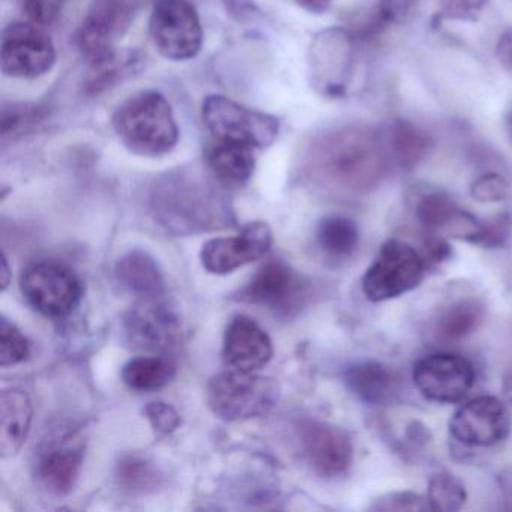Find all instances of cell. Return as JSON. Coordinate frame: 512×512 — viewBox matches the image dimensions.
<instances>
[{
  "mask_svg": "<svg viewBox=\"0 0 512 512\" xmlns=\"http://www.w3.org/2000/svg\"><path fill=\"white\" fill-rule=\"evenodd\" d=\"M20 287L26 301L47 317H65L73 313L83 293L79 278L65 266L52 262L29 266Z\"/></svg>",
  "mask_w": 512,
  "mask_h": 512,
  "instance_id": "cell-9",
  "label": "cell"
},
{
  "mask_svg": "<svg viewBox=\"0 0 512 512\" xmlns=\"http://www.w3.org/2000/svg\"><path fill=\"white\" fill-rule=\"evenodd\" d=\"M317 242L328 256L337 259L352 256L359 244L358 227L340 215L323 218L317 226Z\"/></svg>",
  "mask_w": 512,
  "mask_h": 512,
  "instance_id": "cell-29",
  "label": "cell"
},
{
  "mask_svg": "<svg viewBox=\"0 0 512 512\" xmlns=\"http://www.w3.org/2000/svg\"><path fill=\"white\" fill-rule=\"evenodd\" d=\"M145 415L158 436H169L181 425L179 413L170 404L163 403V401L149 403L146 406Z\"/></svg>",
  "mask_w": 512,
  "mask_h": 512,
  "instance_id": "cell-36",
  "label": "cell"
},
{
  "mask_svg": "<svg viewBox=\"0 0 512 512\" xmlns=\"http://www.w3.org/2000/svg\"><path fill=\"white\" fill-rule=\"evenodd\" d=\"M2 434L0 451L4 457L20 451L29 434L32 422V404L26 392L20 389H5L2 392Z\"/></svg>",
  "mask_w": 512,
  "mask_h": 512,
  "instance_id": "cell-23",
  "label": "cell"
},
{
  "mask_svg": "<svg viewBox=\"0 0 512 512\" xmlns=\"http://www.w3.org/2000/svg\"><path fill=\"white\" fill-rule=\"evenodd\" d=\"M112 127L128 151L146 158L175 151L181 136L172 104L155 89H142L125 98L113 112Z\"/></svg>",
  "mask_w": 512,
  "mask_h": 512,
  "instance_id": "cell-2",
  "label": "cell"
},
{
  "mask_svg": "<svg viewBox=\"0 0 512 512\" xmlns=\"http://www.w3.org/2000/svg\"><path fill=\"white\" fill-rule=\"evenodd\" d=\"M116 481L130 494H148L161 485V473L152 461L142 455H124L116 464Z\"/></svg>",
  "mask_w": 512,
  "mask_h": 512,
  "instance_id": "cell-30",
  "label": "cell"
},
{
  "mask_svg": "<svg viewBox=\"0 0 512 512\" xmlns=\"http://www.w3.org/2000/svg\"><path fill=\"white\" fill-rule=\"evenodd\" d=\"M496 56L500 65L512 74V28L500 35L496 46Z\"/></svg>",
  "mask_w": 512,
  "mask_h": 512,
  "instance_id": "cell-40",
  "label": "cell"
},
{
  "mask_svg": "<svg viewBox=\"0 0 512 512\" xmlns=\"http://www.w3.org/2000/svg\"><path fill=\"white\" fill-rule=\"evenodd\" d=\"M484 311L482 305L473 299H461L440 311L434 322V334L443 343L463 340L476 331Z\"/></svg>",
  "mask_w": 512,
  "mask_h": 512,
  "instance_id": "cell-26",
  "label": "cell"
},
{
  "mask_svg": "<svg viewBox=\"0 0 512 512\" xmlns=\"http://www.w3.org/2000/svg\"><path fill=\"white\" fill-rule=\"evenodd\" d=\"M374 511H427L431 509L428 497H422L421 494L412 493V491H394V493L385 494L374 502Z\"/></svg>",
  "mask_w": 512,
  "mask_h": 512,
  "instance_id": "cell-34",
  "label": "cell"
},
{
  "mask_svg": "<svg viewBox=\"0 0 512 512\" xmlns=\"http://www.w3.org/2000/svg\"><path fill=\"white\" fill-rule=\"evenodd\" d=\"M67 2L68 0H23V8L32 22L47 26L59 19Z\"/></svg>",
  "mask_w": 512,
  "mask_h": 512,
  "instance_id": "cell-38",
  "label": "cell"
},
{
  "mask_svg": "<svg viewBox=\"0 0 512 512\" xmlns=\"http://www.w3.org/2000/svg\"><path fill=\"white\" fill-rule=\"evenodd\" d=\"M470 194L478 202H502L509 194L508 182L496 173H487V175L479 176L473 182L472 187H470Z\"/></svg>",
  "mask_w": 512,
  "mask_h": 512,
  "instance_id": "cell-35",
  "label": "cell"
},
{
  "mask_svg": "<svg viewBox=\"0 0 512 512\" xmlns=\"http://www.w3.org/2000/svg\"><path fill=\"white\" fill-rule=\"evenodd\" d=\"M10 284V266H8L7 257H2V289H7Z\"/></svg>",
  "mask_w": 512,
  "mask_h": 512,
  "instance_id": "cell-42",
  "label": "cell"
},
{
  "mask_svg": "<svg viewBox=\"0 0 512 512\" xmlns=\"http://www.w3.org/2000/svg\"><path fill=\"white\" fill-rule=\"evenodd\" d=\"M274 244L266 223H250L236 236L215 238L203 245V268L215 275L232 274L236 269L262 259Z\"/></svg>",
  "mask_w": 512,
  "mask_h": 512,
  "instance_id": "cell-13",
  "label": "cell"
},
{
  "mask_svg": "<svg viewBox=\"0 0 512 512\" xmlns=\"http://www.w3.org/2000/svg\"><path fill=\"white\" fill-rule=\"evenodd\" d=\"M142 58L136 52L113 50L103 58L91 61V70L85 82L86 94L95 97L113 88L116 83L134 76L140 70Z\"/></svg>",
  "mask_w": 512,
  "mask_h": 512,
  "instance_id": "cell-25",
  "label": "cell"
},
{
  "mask_svg": "<svg viewBox=\"0 0 512 512\" xmlns=\"http://www.w3.org/2000/svg\"><path fill=\"white\" fill-rule=\"evenodd\" d=\"M299 439L308 463L323 478H338L349 470L353 446L340 428L323 422H305L299 430Z\"/></svg>",
  "mask_w": 512,
  "mask_h": 512,
  "instance_id": "cell-16",
  "label": "cell"
},
{
  "mask_svg": "<svg viewBox=\"0 0 512 512\" xmlns=\"http://www.w3.org/2000/svg\"><path fill=\"white\" fill-rule=\"evenodd\" d=\"M175 373L172 362L161 356H140L125 364L122 380L133 391L151 392L169 385Z\"/></svg>",
  "mask_w": 512,
  "mask_h": 512,
  "instance_id": "cell-28",
  "label": "cell"
},
{
  "mask_svg": "<svg viewBox=\"0 0 512 512\" xmlns=\"http://www.w3.org/2000/svg\"><path fill=\"white\" fill-rule=\"evenodd\" d=\"M427 497L431 511H458L466 503V487L452 473H437L430 479Z\"/></svg>",
  "mask_w": 512,
  "mask_h": 512,
  "instance_id": "cell-31",
  "label": "cell"
},
{
  "mask_svg": "<svg viewBox=\"0 0 512 512\" xmlns=\"http://www.w3.org/2000/svg\"><path fill=\"white\" fill-rule=\"evenodd\" d=\"M154 205L161 223L179 233L215 226L220 218L214 197L184 179L164 181L155 193Z\"/></svg>",
  "mask_w": 512,
  "mask_h": 512,
  "instance_id": "cell-8",
  "label": "cell"
},
{
  "mask_svg": "<svg viewBox=\"0 0 512 512\" xmlns=\"http://www.w3.org/2000/svg\"><path fill=\"white\" fill-rule=\"evenodd\" d=\"M383 139L391 160L404 167L416 166L433 146L427 133L407 121L394 122Z\"/></svg>",
  "mask_w": 512,
  "mask_h": 512,
  "instance_id": "cell-27",
  "label": "cell"
},
{
  "mask_svg": "<svg viewBox=\"0 0 512 512\" xmlns=\"http://www.w3.org/2000/svg\"><path fill=\"white\" fill-rule=\"evenodd\" d=\"M302 295V283L292 268L281 259H271L260 266L250 283L242 289L241 299L289 313L301 305Z\"/></svg>",
  "mask_w": 512,
  "mask_h": 512,
  "instance_id": "cell-17",
  "label": "cell"
},
{
  "mask_svg": "<svg viewBox=\"0 0 512 512\" xmlns=\"http://www.w3.org/2000/svg\"><path fill=\"white\" fill-rule=\"evenodd\" d=\"M58 53L50 35L37 23H11L2 32V73L13 79H38L55 67Z\"/></svg>",
  "mask_w": 512,
  "mask_h": 512,
  "instance_id": "cell-7",
  "label": "cell"
},
{
  "mask_svg": "<svg viewBox=\"0 0 512 512\" xmlns=\"http://www.w3.org/2000/svg\"><path fill=\"white\" fill-rule=\"evenodd\" d=\"M425 263L415 248L391 239L382 245L376 259L362 278L365 298L371 302L388 301L410 292L421 283Z\"/></svg>",
  "mask_w": 512,
  "mask_h": 512,
  "instance_id": "cell-6",
  "label": "cell"
},
{
  "mask_svg": "<svg viewBox=\"0 0 512 512\" xmlns=\"http://www.w3.org/2000/svg\"><path fill=\"white\" fill-rule=\"evenodd\" d=\"M83 463V445L74 437L50 440L38 451L35 476L53 496H67L76 487Z\"/></svg>",
  "mask_w": 512,
  "mask_h": 512,
  "instance_id": "cell-18",
  "label": "cell"
},
{
  "mask_svg": "<svg viewBox=\"0 0 512 512\" xmlns=\"http://www.w3.org/2000/svg\"><path fill=\"white\" fill-rule=\"evenodd\" d=\"M202 121L217 142L236 143L260 151L277 140L275 116L250 109L224 95H209L202 104Z\"/></svg>",
  "mask_w": 512,
  "mask_h": 512,
  "instance_id": "cell-4",
  "label": "cell"
},
{
  "mask_svg": "<svg viewBox=\"0 0 512 512\" xmlns=\"http://www.w3.org/2000/svg\"><path fill=\"white\" fill-rule=\"evenodd\" d=\"M488 0H439L440 16L448 20L475 22Z\"/></svg>",
  "mask_w": 512,
  "mask_h": 512,
  "instance_id": "cell-37",
  "label": "cell"
},
{
  "mask_svg": "<svg viewBox=\"0 0 512 512\" xmlns=\"http://www.w3.org/2000/svg\"><path fill=\"white\" fill-rule=\"evenodd\" d=\"M256 152L250 146L214 140L206 151V164L221 185L241 188L256 169Z\"/></svg>",
  "mask_w": 512,
  "mask_h": 512,
  "instance_id": "cell-22",
  "label": "cell"
},
{
  "mask_svg": "<svg viewBox=\"0 0 512 512\" xmlns=\"http://www.w3.org/2000/svg\"><path fill=\"white\" fill-rule=\"evenodd\" d=\"M116 280L140 299H158L166 292V281L157 260L143 250H133L116 263Z\"/></svg>",
  "mask_w": 512,
  "mask_h": 512,
  "instance_id": "cell-21",
  "label": "cell"
},
{
  "mask_svg": "<svg viewBox=\"0 0 512 512\" xmlns=\"http://www.w3.org/2000/svg\"><path fill=\"white\" fill-rule=\"evenodd\" d=\"M299 7L304 10L310 11L313 14H322L328 10L329 5L332 4V0H295Z\"/></svg>",
  "mask_w": 512,
  "mask_h": 512,
  "instance_id": "cell-41",
  "label": "cell"
},
{
  "mask_svg": "<svg viewBox=\"0 0 512 512\" xmlns=\"http://www.w3.org/2000/svg\"><path fill=\"white\" fill-rule=\"evenodd\" d=\"M506 127H508L509 134L512 137V109L511 112L508 113V119H506Z\"/></svg>",
  "mask_w": 512,
  "mask_h": 512,
  "instance_id": "cell-43",
  "label": "cell"
},
{
  "mask_svg": "<svg viewBox=\"0 0 512 512\" xmlns=\"http://www.w3.org/2000/svg\"><path fill=\"white\" fill-rule=\"evenodd\" d=\"M274 355L271 338L253 319L238 316L224 334L223 356L233 370L254 371L265 367Z\"/></svg>",
  "mask_w": 512,
  "mask_h": 512,
  "instance_id": "cell-20",
  "label": "cell"
},
{
  "mask_svg": "<svg viewBox=\"0 0 512 512\" xmlns=\"http://www.w3.org/2000/svg\"><path fill=\"white\" fill-rule=\"evenodd\" d=\"M31 353L28 338L22 334L14 323L7 317L0 320V365L13 367L28 359Z\"/></svg>",
  "mask_w": 512,
  "mask_h": 512,
  "instance_id": "cell-32",
  "label": "cell"
},
{
  "mask_svg": "<svg viewBox=\"0 0 512 512\" xmlns=\"http://www.w3.org/2000/svg\"><path fill=\"white\" fill-rule=\"evenodd\" d=\"M352 37L343 29L320 32L310 49V71L314 86L328 97H340L349 83L353 67Z\"/></svg>",
  "mask_w": 512,
  "mask_h": 512,
  "instance_id": "cell-12",
  "label": "cell"
},
{
  "mask_svg": "<svg viewBox=\"0 0 512 512\" xmlns=\"http://www.w3.org/2000/svg\"><path fill=\"white\" fill-rule=\"evenodd\" d=\"M385 139L371 128H334L308 146L305 172L314 184L341 193H365L379 184L388 169Z\"/></svg>",
  "mask_w": 512,
  "mask_h": 512,
  "instance_id": "cell-1",
  "label": "cell"
},
{
  "mask_svg": "<svg viewBox=\"0 0 512 512\" xmlns=\"http://www.w3.org/2000/svg\"><path fill=\"white\" fill-rule=\"evenodd\" d=\"M415 214L419 223L431 233L467 239L475 244L484 224L469 212L458 208L451 197L442 191L428 190L418 194Z\"/></svg>",
  "mask_w": 512,
  "mask_h": 512,
  "instance_id": "cell-19",
  "label": "cell"
},
{
  "mask_svg": "<svg viewBox=\"0 0 512 512\" xmlns=\"http://www.w3.org/2000/svg\"><path fill=\"white\" fill-rule=\"evenodd\" d=\"M346 385L368 404H385L397 394V377L379 362L353 365L346 373Z\"/></svg>",
  "mask_w": 512,
  "mask_h": 512,
  "instance_id": "cell-24",
  "label": "cell"
},
{
  "mask_svg": "<svg viewBox=\"0 0 512 512\" xmlns=\"http://www.w3.org/2000/svg\"><path fill=\"white\" fill-rule=\"evenodd\" d=\"M125 335L133 347L146 352H169L181 341V322L158 299H140L124 319Z\"/></svg>",
  "mask_w": 512,
  "mask_h": 512,
  "instance_id": "cell-14",
  "label": "cell"
},
{
  "mask_svg": "<svg viewBox=\"0 0 512 512\" xmlns=\"http://www.w3.org/2000/svg\"><path fill=\"white\" fill-rule=\"evenodd\" d=\"M511 428L508 409L496 397H478L461 406L449 422V431L458 442L470 446H493L508 436Z\"/></svg>",
  "mask_w": 512,
  "mask_h": 512,
  "instance_id": "cell-15",
  "label": "cell"
},
{
  "mask_svg": "<svg viewBox=\"0 0 512 512\" xmlns=\"http://www.w3.org/2000/svg\"><path fill=\"white\" fill-rule=\"evenodd\" d=\"M421 0H379L380 17L392 25L410 22L418 11Z\"/></svg>",
  "mask_w": 512,
  "mask_h": 512,
  "instance_id": "cell-39",
  "label": "cell"
},
{
  "mask_svg": "<svg viewBox=\"0 0 512 512\" xmlns=\"http://www.w3.org/2000/svg\"><path fill=\"white\" fill-rule=\"evenodd\" d=\"M137 0H94L76 34L80 52L89 59L103 58L116 50L137 16Z\"/></svg>",
  "mask_w": 512,
  "mask_h": 512,
  "instance_id": "cell-10",
  "label": "cell"
},
{
  "mask_svg": "<svg viewBox=\"0 0 512 512\" xmlns=\"http://www.w3.org/2000/svg\"><path fill=\"white\" fill-rule=\"evenodd\" d=\"M413 382L428 400L458 403L475 383V370L463 356L436 353L416 362Z\"/></svg>",
  "mask_w": 512,
  "mask_h": 512,
  "instance_id": "cell-11",
  "label": "cell"
},
{
  "mask_svg": "<svg viewBox=\"0 0 512 512\" xmlns=\"http://www.w3.org/2000/svg\"><path fill=\"white\" fill-rule=\"evenodd\" d=\"M149 35L167 61H191L203 46L202 22L188 0H157L149 19Z\"/></svg>",
  "mask_w": 512,
  "mask_h": 512,
  "instance_id": "cell-5",
  "label": "cell"
},
{
  "mask_svg": "<svg viewBox=\"0 0 512 512\" xmlns=\"http://www.w3.org/2000/svg\"><path fill=\"white\" fill-rule=\"evenodd\" d=\"M277 383L251 371L233 370L212 377L206 401L224 421H245L271 412L277 404Z\"/></svg>",
  "mask_w": 512,
  "mask_h": 512,
  "instance_id": "cell-3",
  "label": "cell"
},
{
  "mask_svg": "<svg viewBox=\"0 0 512 512\" xmlns=\"http://www.w3.org/2000/svg\"><path fill=\"white\" fill-rule=\"evenodd\" d=\"M43 110L38 107L10 106L2 110V139H14L43 121Z\"/></svg>",
  "mask_w": 512,
  "mask_h": 512,
  "instance_id": "cell-33",
  "label": "cell"
}]
</instances>
